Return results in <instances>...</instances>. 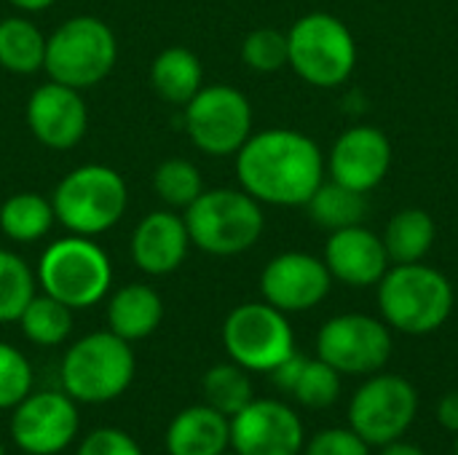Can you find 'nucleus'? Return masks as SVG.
I'll use <instances>...</instances> for the list:
<instances>
[{
    "mask_svg": "<svg viewBox=\"0 0 458 455\" xmlns=\"http://www.w3.org/2000/svg\"><path fill=\"white\" fill-rule=\"evenodd\" d=\"M239 188L268 206H306L325 180L319 145L295 129L252 131L236 153Z\"/></svg>",
    "mask_w": 458,
    "mask_h": 455,
    "instance_id": "f257e3e1",
    "label": "nucleus"
},
{
    "mask_svg": "<svg viewBox=\"0 0 458 455\" xmlns=\"http://www.w3.org/2000/svg\"><path fill=\"white\" fill-rule=\"evenodd\" d=\"M376 287L381 319L403 335H429L454 311V284L427 263L392 265Z\"/></svg>",
    "mask_w": 458,
    "mask_h": 455,
    "instance_id": "f03ea898",
    "label": "nucleus"
},
{
    "mask_svg": "<svg viewBox=\"0 0 458 455\" xmlns=\"http://www.w3.org/2000/svg\"><path fill=\"white\" fill-rule=\"evenodd\" d=\"M51 206L56 223L75 236H102L113 231L129 206L126 180L105 164H83L67 172L54 193Z\"/></svg>",
    "mask_w": 458,
    "mask_h": 455,
    "instance_id": "7ed1b4c3",
    "label": "nucleus"
},
{
    "mask_svg": "<svg viewBox=\"0 0 458 455\" xmlns=\"http://www.w3.org/2000/svg\"><path fill=\"white\" fill-rule=\"evenodd\" d=\"M38 287L72 311L102 303L113 287L110 255L89 236H64L51 241L35 271Z\"/></svg>",
    "mask_w": 458,
    "mask_h": 455,
    "instance_id": "20e7f679",
    "label": "nucleus"
},
{
    "mask_svg": "<svg viewBox=\"0 0 458 455\" xmlns=\"http://www.w3.org/2000/svg\"><path fill=\"white\" fill-rule=\"evenodd\" d=\"M191 244L215 257H233L258 244L266 228L263 204L242 188H212L182 212Z\"/></svg>",
    "mask_w": 458,
    "mask_h": 455,
    "instance_id": "39448f33",
    "label": "nucleus"
},
{
    "mask_svg": "<svg viewBox=\"0 0 458 455\" xmlns=\"http://www.w3.org/2000/svg\"><path fill=\"white\" fill-rule=\"evenodd\" d=\"M131 343L110 330L78 338L62 359V389L81 405H105L118 400L134 381Z\"/></svg>",
    "mask_w": 458,
    "mask_h": 455,
    "instance_id": "423d86ee",
    "label": "nucleus"
},
{
    "mask_svg": "<svg viewBox=\"0 0 458 455\" xmlns=\"http://www.w3.org/2000/svg\"><path fill=\"white\" fill-rule=\"evenodd\" d=\"M115 62V32L97 16H70L46 35L43 70L48 72V80L83 91L102 83L113 72Z\"/></svg>",
    "mask_w": 458,
    "mask_h": 455,
    "instance_id": "0eeeda50",
    "label": "nucleus"
},
{
    "mask_svg": "<svg viewBox=\"0 0 458 455\" xmlns=\"http://www.w3.org/2000/svg\"><path fill=\"white\" fill-rule=\"evenodd\" d=\"M287 64L298 78L317 88H335L346 83L357 67V40L352 29L325 11L301 16L287 32Z\"/></svg>",
    "mask_w": 458,
    "mask_h": 455,
    "instance_id": "6e6552de",
    "label": "nucleus"
},
{
    "mask_svg": "<svg viewBox=\"0 0 458 455\" xmlns=\"http://www.w3.org/2000/svg\"><path fill=\"white\" fill-rule=\"evenodd\" d=\"M182 121L196 150L212 158H228L236 156L252 134V105L239 88L212 83L201 86L182 107Z\"/></svg>",
    "mask_w": 458,
    "mask_h": 455,
    "instance_id": "1a4fd4ad",
    "label": "nucleus"
},
{
    "mask_svg": "<svg viewBox=\"0 0 458 455\" xmlns=\"http://www.w3.org/2000/svg\"><path fill=\"white\" fill-rule=\"evenodd\" d=\"M223 346L247 373H271L295 351V333L287 314L266 300L242 303L223 322Z\"/></svg>",
    "mask_w": 458,
    "mask_h": 455,
    "instance_id": "9d476101",
    "label": "nucleus"
},
{
    "mask_svg": "<svg viewBox=\"0 0 458 455\" xmlns=\"http://www.w3.org/2000/svg\"><path fill=\"white\" fill-rule=\"evenodd\" d=\"M419 416L416 386L394 373H373L349 402V426L370 445L403 440Z\"/></svg>",
    "mask_w": 458,
    "mask_h": 455,
    "instance_id": "9b49d317",
    "label": "nucleus"
},
{
    "mask_svg": "<svg viewBox=\"0 0 458 455\" xmlns=\"http://www.w3.org/2000/svg\"><path fill=\"white\" fill-rule=\"evenodd\" d=\"M392 351V327L370 314H338L317 333V357L341 375L381 373Z\"/></svg>",
    "mask_w": 458,
    "mask_h": 455,
    "instance_id": "f8f14e48",
    "label": "nucleus"
},
{
    "mask_svg": "<svg viewBox=\"0 0 458 455\" xmlns=\"http://www.w3.org/2000/svg\"><path fill=\"white\" fill-rule=\"evenodd\" d=\"M81 429L78 402L64 392H30L11 410V442L27 455H59Z\"/></svg>",
    "mask_w": 458,
    "mask_h": 455,
    "instance_id": "ddd939ff",
    "label": "nucleus"
},
{
    "mask_svg": "<svg viewBox=\"0 0 458 455\" xmlns=\"http://www.w3.org/2000/svg\"><path fill=\"white\" fill-rule=\"evenodd\" d=\"M303 445L301 416L279 400H252L231 418V451L236 455H301Z\"/></svg>",
    "mask_w": 458,
    "mask_h": 455,
    "instance_id": "4468645a",
    "label": "nucleus"
},
{
    "mask_svg": "<svg viewBox=\"0 0 458 455\" xmlns=\"http://www.w3.org/2000/svg\"><path fill=\"white\" fill-rule=\"evenodd\" d=\"M333 287V276L322 257L309 252H282L268 260L260 274V295L282 314H303L317 308Z\"/></svg>",
    "mask_w": 458,
    "mask_h": 455,
    "instance_id": "2eb2a0df",
    "label": "nucleus"
},
{
    "mask_svg": "<svg viewBox=\"0 0 458 455\" xmlns=\"http://www.w3.org/2000/svg\"><path fill=\"white\" fill-rule=\"evenodd\" d=\"M27 126L43 147H75L89 129V107L83 94L64 83L46 80L27 99Z\"/></svg>",
    "mask_w": 458,
    "mask_h": 455,
    "instance_id": "dca6fc26",
    "label": "nucleus"
},
{
    "mask_svg": "<svg viewBox=\"0 0 458 455\" xmlns=\"http://www.w3.org/2000/svg\"><path fill=\"white\" fill-rule=\"evenodd\" d=\"M392 166V142L376 126H352L346 129L327 158V172L335 182L370 193L378 188Z\"/></svg>",
    "mask_w": 458,
    "mask_h": 455,
    "instance_id": "f3484780",
    "label": "nucleus"
},
{
    "mask_svg": "<svg viewBox=\"0 0 458 455\" xmlns=\"http://www.w3.org/2000/svg\"><path fill=\"white\" fill-rule=\"evenodd\" d=\"M325 265L330 276L346 287H376L392 268L384 239L365 225L333 231L325 244Z\"/></svg>",
    "mask_w": 458,
    "mask_h": 455,
    "instance_id": "a211bd4d",
    "label": "nucleus"
},
{
    "mask_svg": "<svg viewBox=\"0 0 458 455\" xmlns=\"http://www.w3.org/2000/svg\"><path fill=\"white\" fill-rule=\"evenodd\" d=\"M191 249L185 217L174 209H156L145 215L131 233V260L148 276L174 274Z\"/></svg>",
    "mask_w": 458,
    "mask_h": 455,
    "instance_id": "6ab92c4d",
    "label": "nucleus"
},
{
    "mask_svg": "<svg viewBox=\"0 0 458 455\" xmlns=\"http://www.w3.org/2000/svg\"><path fill=\"white\" fill-rule=\"evenodd\" d=\"M164 442L169 455H223L231 448V418L207 402L185 408L169 421Z\"/></svg>",
    "mask_w": 458,
    "mask_h": 455,
    "instance_id": "aec40b11",
    "label": "nucleus"
},
{
    "mask_svg": "<svg viewBox=\"0 0 458 455\" xmlns=\"http://www.w3.org/2000/svg\"><path fill=\"white\" fill-rule=\"evenodd\" d=\"M164 319V300L150 284H126L107 300V330L126 343L145 341Z\"/></svg>",
    "mask_w": 458,
    "mask_h": 455,
    "instance_id": "412c9836",
    "label": "nucleus"
},
{
    "mask_svg": "<svg viewBox=\"0 0 458 455\" xmlns=\"http://www.w3.org/2000/svg\"><path fill=\"white\" fill-rule=\"evenodd\" d=\"M150 83L164 102L185 107L204 86L201 59L185 46H169L156 54L150 64Z\"/></svg>",
    "mask_w": 458,
    "mask_h": 455,
    "instance_id": "4be33fe9",
    "label": "nucleus"
},
{
    "mask_svg": "<svg viewBox=\"0 0 458 455\" xmlns=\"http://www.w3.org/2000/svg\"><path fill=\"white\" fill-rule=\"evenodd\" d=\"M384 247L386 255L394 265L400 263H421L429 249L435 247L437 239V225L432 220L429 212L424 209H403L397 215H392V220L386 223L384 231Z\"/></svg>",
    "mask_w": 458,
    "mask_h": 455,
    "instance_id": "5701e85b",
    "label": "nucleus"
},
{
    "mask_svg": "<svg viewBox=\"0 0 458 455\" xmlns=\"http://www.w3.org/2000/svg\"><path fill=\"white\" fill-rule=\"evenodd\" d=\"M46 35L27 16L0 19V67L11 75H35L43 70Z\"/></svg>",
    "mask_w": 458,
    "mask_h": 455,
    "instance_id": "b1692460",
    "label": "nucleus"
},
{
    "mask_svg": "<svg viewBox=\"0 0 458 455\" xmlns=\"http://www.w3.org/2000/svg\"><path fill=\"white\" fill-rule=\"evenodd\" d=\"M56 223L51 198L35 193V190H21L8 196L0 204V231L13 241V244H35L40 241Z\"/></svg>",
    "mask_w": 458,
    "mask_h": 455,
    "instance_id": "393cba45",
    "label": "nucleus"
},
{
    "mask_svg": "<svg viewBox=\"0 0 458 455\" xmlns=\"http://www.w3.org/2000/svg\"><path fill=\"white\" fill-rule=\"evenodd\" d=\"M309 217L325 228V231H341V228H352V225H362L368 217V201L365 193L352 190L335 180L325 182L314 190V196L306 201Z\"/></svg>",
    "mask_w": 458,
    "mask_h": 455,
    "instance_id": "a878e982",
    "label": "nucleus"
},
{
    "mask_svg": "<svg viewBox=\"0 0 458 455\" xmlns=\"http://www.w3.org/2000/svg\"><path fill=\"white\" fill-rule=\"evenodd\" d=\"M19 327L24 338L35 346L43 349L62 346L72 333V308H67L64 303L54 300L46 292L40 295L35 292V298L27 303V308L19 316Z\"/></svg>",
    "mask_w": 458,
    "mask_h": 455,
    "instance_id": "bb28decb",
    "label": "nucleus"
},
{
    "mask_svg": "<svg viewBox=\"0 0 458 455\" xmlns=\"http://www.w3.org/2000/svg\"><path fill=\"white\" fill-rule=\"evenodd\" d=\"M201 394L209 408H215L217 413L228 418L242 413L255 400L250 373L239 367L236 362H223V365L209 367L201 381Z\"/></svg>",
    "mask_w": 458,
    "mask_h": 455,
    "instance_id": "cd10ccee",
    "label": "nucleus"
},
{
    "mask_svg": "<svg viewBox=\"0 0 458 455\" xmlns=\"http://www.w3.org/2000/svg\"><path fill=\"white\" fill-rule=\"evenodd\" d=\"M38 292L35 271L11 249H0V324L19 322Z\"/></svg>",
    "mask_w": 458,
    "mask_h": 455,
    "instance_id": "c85d7f7f",
    "label": "nucleus"
},
{
    "mask_svg": "<svg viewBox=\"0 0 458 455\" xmlns=\"http://www.w3.org/2000/svg\"><path fill=\"white\" fill-rule=\"evenodd\" d=\"M153 190L166 209H188L204 190V180L196 164L185 158H166L153 172Z\"/></svg>",
    "mask_w": 458,
    "mask_h": 455,
    "instance_id": "c756f323",
    "label": "nucleus"
},
{
    "mask_svg": "<svg viewBox=\"0 0 458 455\" xmlns=\"http://www.w3.org/2000/svg\"><path fill=\"white\" fill-rule=\"evenodd\" d=\"M293 397L298 400V405L309 408V410H325V408H333L341 397V373L333 370L327 362H322L319 357L317 359H309L295 389H293Z\"/></svg>",
    "mask_w": 458,
    "mask_h": 455,
    "instance_id": "7c9ffc66",
    "label": "nucleus"
},
{
    "mask_svg": "<svg viewBox=\"0 0 458 455\" xmlns=\"http://www.w3.org/2000/svg\"><path fill=\"white\" fill-rule=\"evenodd\" d=\"M242 59L255 72H279L290 62V46L287 32L274 27L252 29L242 43Z\"/></svg>",
    "mask_w": 458,
    "mask_h": 455,
    "instance_id": "2f4dec72",
    "label": "nucleus"
},
{
    "mask_svg": "<svg viewBox=\"0 0 458 455\" xmlns=\"http://www.w3.org/2000/svg\"><path fill=\"white\" fill-rule=\"evenodd\" d=\"M32 392V365L27 357L0 341V410H13Z\"/></svg>",
    "mask_w": 458,
    "mask_h": 455,
    "instance_id": "473e14b6",
    "label": "nucleus"
},
{
    "mask_svg": "<svg viewBox=\"0 0 458 455\" xmlns=\"http://www.w3.org/2000/svg\"><path fill=\"white\" fill-rule=\"evenodd\" d=\"M370 445L349 426V429H322L306 445L303 455H370Z\"/></svg>",
    "mask_w": 458,
    "mask_h": 455,
    "instance_id": "72a5a7b5",
    "label": "nucleus"
},
{
    "mask_svg": "<svg viewBox=\"0 0 458 455\" xmlns=\"http://www.w3.org/2000/svg\"><path fill=\"white\" fill-rule=\"evenodd\" d=\"M75 455H145L140 442L126 434L123 429H94L89 432L78 448H75Z\"/></svg>",
    "mask_w": 458,
    "mask_h": 455,
    "instance_id": "f704fd0d",
    "label": "nucleus"
},
{
    "mask_svg": "<svg viewBox=\"0 0 458 455\" xmlns=\"http://www.w3.org/2000/svg\"><path fill=\"white\" fill-rule=\"evenodd\" d=\"M306 362H309V359H306L303 354L293 351L284 362H279V365L268 373L271 381H274V386H276L279 392H284V394H293V389H295V383H298V378H301Z\"/></svg>",
    "mask_w": 458,
    "mask_h": 455,
    "instance_id": "c9c22d12",
    "label": "nucleus"
},
{
    "mask_svg": "<svg viewBox=\"0 0 458 455\" xmlns=\"http://www.w3.org/2000/svg\"><path fill=\"white\" fill-rule=\"evenodd\" d=\"M437 421L451 434H458V392H448L437 405Z\"/></svg>",
    "mask_w": 458,
    "mask_h": 455,
    "instance_id": "e433bc0d",
    "label": "nucleus"
},
{
    "mask_svg": "<svg viewBox=\"0 0 458 455\" xmlns=\"http://www.w3.org/2000/svg\"><path fill=\"white\" fill-rule=\"evenodd\" d=\"M381 455H427L419 445H413V442H405V440H394V442H389V445H384L381 448Z\"/></svg>",
    "mask_w": 458,
    "mask_h": 455,
    "instance_id": "4c0bfd02",
    "label": "nucleus"
},
{
    "mask_svg": "<svg viewBox=\"0 0 458 455\" xmlns=\"http://www.w3.org/2000/svg\"><path fill=\"white\" fill-rule=\"evenodd\" d=\"M13 8H19L21 13H38V11H46L51 8L56 0H8Z\"/></svg>",
    "mask_w": 458,
    "mask_h": 455,
    "instance_id": "58836bf2",
    "label": "nucleus"
},
{
    "mask_svg": "<svg viewBox=\"0 0 458 455\" xmlns=\"http://www.w3.org/2000/svg\"><path fill=\"white\" fill-rule=\"evenodd\" d=\"M454 455H458V434H456V440H454Z\"/></svg>",
    "mask_w": 458,
    "mask_h": 455,
    "instance_id": "ea45409f",
    "label": "nucleus"
},
{
    "mask_svg": "<svg viewBox=\"0 0 458 455\" xmlns=\"http://www.w3.org/2000/svg\"><path fill=\"white\" fill-rule=\"evenodd\" d=\"M0 455H5V448H3V442H0Z\"/></svg>",
    "mask_w": 458,
    "mask_h": 455,
    "instance_id": "a19ab883",
    "label": "nucleus"
},
{
    "mask_svg": "<svg viewBox=\"0 0 458 455\" xmlns=\"http://www.w3.org/2000/svg\"><path fill=\"white\" fill-rule=\"evenodd\" d=\"M223 455H236V453H228V451H225V453H223Z\"/></svg>",
    "mask_w": 458,
    "mask_h": 455,
    "instance_id": "79ce46f5",
    "label": "nucleus"
}]
</instances>
